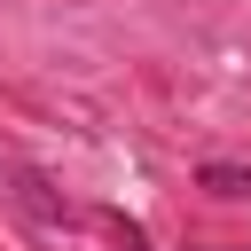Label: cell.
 Returning a JSON list of instances; mask_svg holds the SVG:
<instances>
[{
	"label": "cell",
	"instance_id": "1",
	"mask_svg": "<svg viewBox=\"0 0 251 251\" xmlns=\"http://www.w3.org/2000/svg\"><path fill=\"white\" fill-rule=\"evenodd\" d=\"M196 188H212V196H251V165H204Z\"/></svg>",
	"mask_w": 251,
	"mask_h": 251
}]
</instances>
